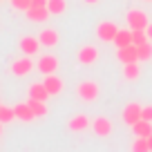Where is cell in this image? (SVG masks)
I'll return each instance as SVG.
<instances>
[{"instance_id": "cell-1", "label": "cell", "mask_w": 152, "mask_h": 152, "mask_svg": "<svg viewBox=\"0 0 152 152\" xmlns=\"http://www.w3.org/2000/svg\"><path fill=\"white\" fill-rule=\"evenodd\" d=\"M76 92H78L81 101H87V103H92V101H96V96H99V85H96L94 81H83L81 85L76 87Z\"/></svg>"}, {"instance_id": "cell-2", "label": "cell", "mask_w": 152, "mask_h": 152, "mask_svg": "<svg viewBox=\"0 0 152 152\" xmlns=\"http://www.w3.org/2000/svg\"><path fill=\"white\" fill-rule=\"evenodd\" d=\"M34 69V61H31V56H20V58H16L14 63H11V74H16V76H27L29 72Z\"/></svg>"}, {"instance_id": "cell-3", "label": "cell", "mask_w": 152, "mask_h": 152, "mask_svg": "<svg viewBox=\"0 0 152 152\" xmlns=\"http://www.w3.org/2000/svg\"><path fill=\"white\" fill-rule=\"evenodd\" d=\"M128 25H130V29H148V16H145V11H141V9H132V11H128Z\"/></svg>"}, {"instance_id": "cell-4", "label": "cell", "mask_w": 152, "mask_h": 152, "mask_svg": "<svg viewBox=\"0 0 152 152\" xmlns=\"http://www.w3.org/2000/svg\"><path fill=\"white\" fill-rule=\"evenodd\" d=\"M141 105L139 103H128L123 107V114H121V116H123V123H128V125H134L137 123V121H141Z\"/></svg>"}, {"instance_id": "cell-5", "label": "cell", "mask_w": 152, "mask_h": 152, "mask_svg": "<svg viewBox=\"0 0 152 152\" xmlns=\"http://www.w3.org/2000/svg\"><path fill=\"white\" fill-rule=\"evenodd\" d=\"M116 56H119V61L123 63H137L139 61V47L137 45H125V47H119V54H116Z\"/></svg>"}, {"instance_id": "cell-6", "label": "cell", "mask_w": 152, "mask_h": 152, "mask_svg": "<svg viewBox=\"0 0 152 152\" xmlns=\"http://www.w3.org/2000/svg\"><path fill=\"white\" fill-rule=\"evenodd\" d=\"M38 49H40V40H38V38H34V36L20 38V52H23V54H27V56H36Z\"/></svg>"}, {"instance_id": "cell-7", "label": "cell", "mask_w": 152, "mask_h": 152, "mask_svg": "<svg viewBox=\"0 0 152 152\" xmlns=\"http://www.w3.org/2000/svg\"><path fill=\"white\" fill-rule=\"evenodd\" d=\"M38 69H40V74H56L58 69V58L52 56V54H47V56H43L40 61H38Z\"/></svg>"}, {"instance_id": "cell-8", "label": "cell", "mask_w": 152, "mask_h": 152, "mask_svg": "<svg viewBox=\"0 0 152 152\" xmlns=\"http://www.w3.org/2000/svg\"><path fill=\"white\" fill-rule=\"evenodd\" d=\"M119 34V27L114 23H101L99 29H96V36L101 38V40H105V43H110V40H114V36Z\"/></svg>"}, {"instance_id": "cell-9", "label": "cell", "mask_w": 152, "mask_h": 152, "mask_svg": "<svg viewBox=\"0 0 152 152\" xmlns=\"http://www.w3.org/2000/svg\"><path fill=\"white\" fill-rule=\"evenodd\" d=\"M96 58H99V49L94 45H85V47L78 49V61L83 65H92V63H96Z\"/></svg>"}, {"instance_id": "cell-10", "label": "cell", "mask_w": 152, "mask_h": 152, "mask_svg": "<svg viewBox=\"0 0 152 152\" xmlns=\"http://www.w3.org/2000/svg\"><path fill=\"white\" fill-rule=\"evenodd\" d=\"M43 85L47 87L49 96H56V94H61V92H63V81L58 78L56 74H47L43 78Z\"/></svg>"}, {"instance_id": "cell-11", "label": "cell", "mask_w": 152, "mask_h": 152, "mask_svg": "<svg viewBox=\"0 0 152 152\" xmlns=\"http://www.w3.org/2000/svg\"><path fill=\"white\" fill-rule=\"evenodd\" d=\"M14 112H16V119H18V121H25V123H29V121L36 119V114H34V110L29 107V103H18V105H14Z\"/></svg>"}, {"instance_id": "cell-12", "label": "cell", "mask_w": 152, "mask_h": 152, "mask_svg": "<svg viewBox=\"0 0 152 152\" xmlns=\"http://www.w3.org/2000/svg\"><path fill=\"white\" fill-rule=\"evenodd\" d=\"M92 130H94L99 137H107V134L112 132V123H110V119H105V116H99V119L92 121Z\"/></svg>"}, {"instance_id": "cell-13", "label": "cell", "mask_w": 152, "mask_h": 152, "mask_svg": "<svg viewBox=\"0 0 152 152\" xmlns=\"http://www.w3.org/2000/svg\"><path fill=\"white\" fill-rule=\"evenodd\" d=\"M38 40L45 47H56L58 45V31L56 29H43V31L38 34Z\"/></svg>"}, {"instance_id": "cell-14", "label": "cell", "mask_w": 152, "mask_h": 152, "mask_svg": "<svg viewBox=\"0 0 152 152\" xmlns=\"http://www.w3.org/2000/svg\"><path fill=\"white\" fill-rule=\"evenodd\" d=\"M25 14H27V18L34 20V23H45V20L49 18V9L47 7H29Z\"/></svg>"}, {"instance_id": "cell-15", "label": "cell", "mask_w": 152, "mask_h": 152, "mask_svg": "<svg viewBox=\"0 0 152 152\" xmlns=\"http://www.w3.org/2000/svg\"><path fill=\"white\" fill-rule=\"evenodd\" d=\"M67 125H69L72 132H83V130H87L92 123H90V119H87L85 114H76L74 119H69V123H67Z\"/></svg>"}, {"instance_id": "cell-16", "label": "cell", "mask_w": 152, "mask_h": 152, "mask_svg": "<svg viewBox=\"0 0 152 152\" xmlns=\"http://www.w3.org/2000/svg\"><path fill=\"white\" fill-rule=\"evenodd\" d=\"M29 99H38V101H47L49 99V92L47 87L43 85V83H34V85H29Z\"/></svg>"}, {"instance_id": "cell-17", "label": "cell", "mask_w": 152, "mask_h": 152, "mask_svg": "<svg viewBox=\"0 0 152 152\" xmlns=\"http://www.w3.org/2000/svg\"><path fill=\"white\" fill-rule=\"evenodd\" d=\"M116 47H125V45H132V29H119V34L114 36L112 40Z\"/></svg>"}, {"instance_id": "cell-18", "label": "cell", "mask_w": 152, "mask_h": 152, "mask_svg": "<svg viewBox=\"0 0 152 152\" xmlns=\"http://www.w3.org/2000/svg\"><path fill=\"white\" fill-rule=\"evenodd\" d=\"M132 132L137 134V137H143V139H148L152 134V125H150V121H137V123L132 125Z\"/></svg>"}, {"instance_id": "cell-19", "label": "cell", "mask_w": 152, "mask_h": 152, "mask_svg": "<svg viewBox=\"0 0 152 152\" xmlns=\"http://www.w3.org/2000/svg\"><path fill=\"white\" fill-rule=\"evenodd\" d=\"M27 103H29V107L34 110V114H36V119H43L45 114H47V105H45V101H38V99H29Z\"/></svg>"}, {"instance_id": "cell-20", "label": "cell", "mask_w": 152, "mask_h": 152, "mask_svg": "<svg viewBox=\"0 0 152 152\" xmlns=\"http://www.w3.org/2000/svg\"><path fill=\"white\" fill-rule=\"evenodd\" d=\"M139 74H141V69H139V63H125V65H123V76L128 78V81H134V78H139Z\"/></svg>"}, {"instance_id": "cell-21", "label": "cell", "mask_w": 152, "mask_h": 152, "mask_svg": "<svg viewBox=\"0 0 152 152\" xmlns=\"http://www.w3.org/2000/svg\"><path fill=\"white\" fill-rule=\"evenodd\" d=\"M65 7H67L65 0H47V9H49V14H54V16L63 14V11H65Z\"/></svg>"}, {"instance_id": "cell-22", "label": "cell", "mask_w": 152, "mask_h": 152, "mask_svg": "<svg viewBox=\"0 0 152 152\" xmlns=\"http://www.w3.org/2000/svg\"><path fill=\"white\" fill-rule=\"evenodd\" d=\"M148 40H150V38H148V31L145 29H132V43L137 45H143V43H148Z\"/></svg>"}, {"instance_id": "cell-23", "label": "cell", "mask_w": 152, "mask_h": 152, "mask_svg": "<svg viewBox=\"0 0 152 152\" xmlns=\"http://www.w3.org/2000/svg\"><path fill=\"white\" fill-rule=\"evenodd\" d=\"M14 119H16L14 107H7V105H2V107H0V123H11Z\"/></svg>"}, {"instance_id": "cell-24", "label": "cell", "mask_w": 152, "mask_h": 152, "mask_svg": "<svg viewBox=\"0 0 152 152\" xmlns=\"http://www.w3.org/2000/svg\"><path fill=\"white\" fill-rule=\"evenodd\" d=\"M152 58V43L139 45V61H150Z\"/></svg>"}, {"instance_id": "cell-25", "label": "cell", "mask_w": 152, "mask_h": 152, "mask_svg": "<svg viewBox=\"0 0 152 152\" xmlns=\"http://www.w3.org/2000/svg\"><path fill=\"white\" fill-rule=\"evenodd\" d=\"M132 152H150V145H148V139L137 137V141L132 143Z\"/></svg>"}, {"instance_id": "cell-26", "label": "cell", "mask_w": 152, "mask_h": 152, "mask_svg": "<svg viewBox=\"0 0 152 152\" xmlns=\"http://www.w3.org/2000/svg\"><path fill=\"white\" fill-rule=\"evenodd\" d=\"M11 5H14V9H18V11H27L29 7H31V0H11Z\"/></svg>"}, {"instance_id": "cell-27", "label": "cell", "mask_w": 152, "mask_h": 152, "mask_svg": "<svg viewBox=\"0 0 152 152\" xmlns=\"http://www.w3.org/2000/svg\"><path fill=\"white\" fill-rule=\"evenodd\" d=\"M141 119H143V121H150V123H152V105H148V107L141 110Z\"/></svg>"}, {"instance_id": "cell-28", "label": "cell", "mask_w": 152, "mask_h": 152, "mask_svg": "<svg viewBox=\"0 0 152 152\" xmlns=\"http://www.w3.org/2000/svg\"><path fill=\"white\" fill-rule=\"evenodd\" d=\"M31 7H47V0H31Z\"/></svg>"}, {"instance_id": "cell-29", "label": "cell", "mask_w": 152, "mask_h": 152, "mask_svg": "<svg viewBox=\"0 0 152 152\" xmlns=\"http://www.w3.org/2000/svg\"><path fill=\"white\" fill-rule=\"evenodd\" d=\"M145 31H148V38H150V40H152V23L148 25V29H145Z\"/></svg>"}, {"instance_id": "cell-30", "label": "cell", "mask_w": 152, "mask_h": 152, "mask_svg": "<svg viewBox=\"0 0 152 152\" xmlns=\"http://www.w3.org/2000/svg\"><path fill=\"white\" fill-rule=\"evenodd\" d=\"M83 2H87V5H96L99 0H83Z\"/></svg>"}, {"instance_id": "cell-31", "label": "cell", "mask_w": 152, "mask_h": 152, "mask_svg": "<svg viewBox=\"0 0 152 152\" xmlns=\"http://www.w3.org/2000/svg\"><path fill=\"white\" fill-rule=\"evenodd\" d=\"M148 145H150V152H152V134L148 137Z\"/></svg>"}, {"instance_id": "cell-32", "label": "cell", "mask_w": 152, "mask_h": 152, "mask_svg": "<svg viewBox=\"0 0 152 152\" xmlns=\"http://www.w3.org/2000/svg\"><path fill=\"white\" fill-rule=\"evenodd\" d=\"M2 125H5V123H0V134H2Z\"/></svg>"}, {"instance_id": "cell-33", "label": "cell", "mask_w": 152, "mask_h": 152, "mask_svg": "<svg viewBox=\"0 0 152 152\" xmlns=\"http://www.w3.org/2000/svg\"><path fill=\"white\" fill-rule=\"evenodd\" d=\"M0 107H2V103H0Z\"/></svg>"}, {"instance_id": "cell-34", "label": "cell", "mask_w": 152, "mask_h": 152, "mask_svg": "<svg viewBox=\"0 0 152 152\" xmlns=\"http://www.w3.org/2000/svg\"><path fill=\"white\" fill-rule=\"evenodd\" d=\"M148 2H152V0H148Z\"/></svg>"}]
</instances>
